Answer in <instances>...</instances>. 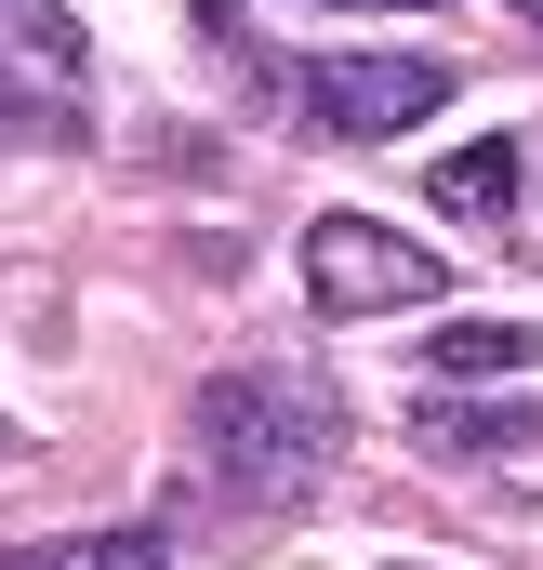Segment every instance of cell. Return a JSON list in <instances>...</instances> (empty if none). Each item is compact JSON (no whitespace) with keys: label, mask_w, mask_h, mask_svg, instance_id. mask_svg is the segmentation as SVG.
Masks as SVG:
<instances>
[{"label":"cell","mask_w":543,"mask_h":570,"mask_svg":"<svg viewBox=\"0 0 543 570\" xmlns=\"http://www.w3.org/2000/svg\"><path fill=\"white\" fill-rule=\"evenodd\" d=\"M332 464H345V399L305 358H239V372H213L186 399V478L226 491V504H253V518L305 504Z\"/></svg>","instance_id":"cell-1"},{"label":"cell","mask_w":543,"mask_h":570,"mask_svg":"<svg viewBox=\"0 0 543 570\" xmlns=\"http://www.w3.org/2000/svg\"><path fill=\"white\" fill-rule=\"evenodd\" d=\"M451 292V253H411L385 213H318L305 226V305L318 318H398V305H437Z\"/></svg>","instance_id":"cell-2"},{"label":"cell","mask_w":543,"mask_h":570,"mask_svg":"<svg viewBox=\"0 0 543 570\" xmlns=\"http://www.w3.org/2000/svg\"><path fill=\"white\" fill-rule=\"evenodd\" d=\"M278 94H292L332 146H398L411 120L451 107V67H437V53H318V67H292Z\"/></svg>","instance_id":"cell-3"},{"label":"cell","mask_w":543,"mask_h":570,"mask_svg":"<svg viewBox=\"0 0 543 570\" xmlns=\"http://www.w3.org/2000/svg\"><path fill=\"white\" fill-rule=\"evenodd\" d=\"M0 80L27 94V120H80V94H93V40H80V13L67 0H0Z\"/></svg>","instance_id":"cell-4"},{"label":"cell","mask_w":543,"mask_h":570,"mask_svg":"<svg viewBox=\"0 0 543 570\" xmlns=\"http://www.w3.org/2000/svg\"><path fill=\"white\" fill-rule=\"evenodd\" d=\"M411 438H424L437 464H491V478H543V412H517V399H491V412L437 399V412H424Z\"/></svg>","instance_id":"cell-5"},{"label":"cell","mask_w":543,"mask_h":570,"mask_svg":"<svg viewBox=\"0 0 543 570\" xmlns=\"http://www.w3.org/2000/svg\"><path fill=\"white\" fill-rule=\"evenodd\" d=\"M517 186H531L517 134H491V146H451V159L424 173V199H437V213H464V226H504V213H517Z\"/></svg>","instance_id":"cell-6"},{"label":"cell","mask_w":543,"mask_h":570,"mask_svg":"<svg viewBox=\"0 0 543 570\" xmlns=\"http://www.w3.org/2000/svg\"><path fill=\"white\" fill-rule=\"evenodd\" d=\"M543 345L517 332V318H451V332H424V372L437 385H517Z\"/></svg>","instance_id":"cell-7"},{"label":"cell","mask_w":543,"mask_h":570,"mask_svg":"<svg viewBox=\"0 0 543 570\" xmlns=\"http://www.w3.org/2000/svg\"><path fill=\"white\" fill-rule=\"evenodd\" d=\"M0 570H172V531H67V544H27Z\"/></svg>","instance_id":"cell-8"},{"label":"cell","mask_w":543,"mask_h":570,"mask_svg":"<svg viewBox=\"0 0 543 570\" xmlns=\"http://www.w3.org/2000/svg\"><path fill=\"white\" fill-rule=\"evenodd\" d=\"M345 13H437V0H345Z\"/></svg>","instance_id":"cell-9"},{"label":"cell","mask_w":543,"mask_h":570,"mask_svg":"<svg viewBox=\"0 0 543 570\" xmlns=\"http://www.w3.org/2000/svg\"><path fill=\"white\" fill-rule=\"evenodd\" d=\"M517 13H531V27H543V0H517Z\"/></svg>","instance_id":"cell-10"},{"label":"cell","mask_w":543,"mask_h":570,"mask_svg":"<svg viewBox=\"0 0 543 570\" xmlns=\"http://www.w3.org/2000/svg\"><path fill=\"white\" fill-rule=\"evenodd\" d=\"M0 134H13V107H0Z\"/></svg>","instance_id":"cell-11"},{"label":"cell","mask_w":543,"mask_h":570,"mask_svg":"<svg viewBox=\"0 0 543 570\" xmlns=\"http://www.w3.org/2000/svg\"><path fill=\"white\" fill-rule=\"evenodd\" d=\"M0 451H13V425H0Z\"/></svg>","instance_id":"cell-12"},{"label":"cell","mask_w":543,"mask_h":570,"mask_svg":"<svg viewBox=\"0 0 543 570\" xmlns=\"http://www.w3.org/2000/svg\"><path fill=\"white\" fill-rule=\"evenodd\" d=\"M398 570H411V558H398Z\"/></svg>","instance_id":"cell-13"}]
</instances>
